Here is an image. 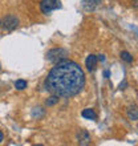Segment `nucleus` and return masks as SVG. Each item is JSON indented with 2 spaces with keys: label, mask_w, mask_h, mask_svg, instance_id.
<instances>
[{
  "label": "nucleus",
  "mask_w": 138,
  "mask_h": 146,
  "mask_svg": "<svg viewBox=\"0 0 138 146\" xmlns=\"http://www.w3.org/2000/svg\"><path fill=\"white\" fill-rule=\"evenodd\" d=\"M85 86L84 70L77 62L62 58L56 62L44 81V88L52 94L70 98L77 96Z\"/></svg>",
  "instance_id": "1"
},
{
  "label": "nucleus",
  "mask_w": 138,
  "mask_h": 146,
  "mask_svg": "<svg viewBox=\"0 0 138 146\" xmlns=\"http://www.w3.org/2000/svg\"><path fill=\"white\" fill-rule=\"evenodd\" d=\"M61 8V1L60 0H41L40 1V9L44 15H49L50 12L54 9H60Z\"/></svg>",
  "instance_id": "2"
},
{
  "label": "nucleus",
  "mask_w": 138,
  "mask_h": 146,
  "mask_svg": "<svg viewBox=\"0 0 138 146\" xmlns=\"http://www.w3.org/2000/svg\"><path fill=\"white\" fill-rule=\"evenodd\" d=\"M68 54V50L62 49V48H54V49H50L48 53H46V60L52 62H57L62 58H65V56Z\"/></svg>",
  "instance_id": "3"
},
{
  "label": "nucleus",
  "mask_w": 138,
  "mask_h": 146,
  "mask_svg": "<svg viewBox=\"0 0 138 146\" xmlns=\"http://www.w3.org/2000/svg\"><path fill=\"white\" fill-rule=\"evenodd\" d=\"M17 24H19V20H17L16 16L7 15L3 19V21H1V27H3V31L11 32V31H13V29L17 27Z\"/></svg>",
  "instance_id": "4"
},
{
  "label": "nucleus",
  "mask_w": 138,
  "mask_h": 146,
  "mask_svg": "<svg viewBox=\"0 0 138 146\" xmlns=\"http://www.w3.org/2000/svg\"><path fill=\"white\" fill-rule=\"evenodd\" d=\"M101 5V0H82V7L85 11H94Z\"/></svg>",
  "instance_id": "5"
},
{
  "label": "nucleus",
  "mask_w": 138,
  "mask_h": 146,
  "mask_svg": "<svg viewBox=\"0 0 138 146\" xmlns=\"http://www.w3.org/2000/svg\"><path fill=\"white\" fill-rule=\"evenodd\" d=\"M97 61H98L97 56H94V54H89L88 58H86V61H85L86 69H88L89 72H93V70L96 69V66H97Z\"/></svg>",
  "instance_id": "6"
},
{
  "label": "nucleus",
  "mask_w": 138,
  "mask_h": 146,
  "mask_svg": "<svg viewBox=\"0 0 138 146\" xmlns=\"http://www.w3.org/2000/svg\"><path fill=\"white\" fill-rule=\"evenodd\" d=\"M77 141L80 145H88L90 143V135L86 130H80V133L77 134Z\"/></svg>",
  "instance_id": "7"
},
{
  "label": "nucleus",
  "mask_w": 138,
  "mask_h": 146,
  "mask_svg": "<svg viewBox=\"0 0 138 146\" xmlns=\"http://www.w3.org/2000/svg\"><path fill=\"white\" fill-rule=\"evenodd\" d=\"M81 114H82V117L86 119H92V121H96L97 119V114L93 109H84Z\"/></svg>",
  "instance_id": "8"
},
{
  "label": "nucleus",
  "mask_w": 138,
  "mask_h": 146,
  "mask_svg": "<svg viewBox=\"0 0 138 146\" xmlns=\"http://www.w3.org/2000/svg\"><path fill=\"white\" fill-rule=\"evenodd\" d=\"M126 114H127V117H129V119H131V121L138 119V109H137V106H129L127 110H126Z\"/></svg>",
  "instance_id": "9"
},
{
  "label": "nucleus",
  "mask_w": 138,
  "mask_h": 146,
  "mask_svg": "<svg viewBox=\"0 0 138 146\" xmlns=\"http://www.w3.org/2000/svg\"><path fill=\"white\" fill-rule=\"evenodd\" d=\"M57 102H58V96L52 94V96H50L49 98L45 101V105H46V106H53V105H56Z\"/></svg>",
  "instance_id": "10"
},
{
  "label": "nucleus",
  "mask_w": 138,
  "mask_h": 146,
  "mask_svg": "<svg viewBox=\"0 0 138 146\" xmlns=\"http://www.w3.org/2000/svg\"><path fill=\"white\" fill-rule=\"evenodd\" d=\"M15 88L17 90H24L27 88V81L25 80H16L15 81Z\"/></svg>",
  "instance_id": "11"
},
{
  "label": "nucleus",
  "mask_w": 138,
  "mask_h": 146,
  "mask_svg": "<svg viewBox=\"0 0 138 146\" xmlns=\"http://www.w3.org/2000/svg\"><path fill=\"white\" fill-rule=\"evenodd\" d=\"M42 115H44V109L42 108H34L32 110V117H34V118H40Z\"/></svg>",
  "instance_id": "12"
},
{
  "label": "nucleus",
  "mask_w": 138,
  "mask_h": 146,
  "mask_svg": "<svg viewBox=\"0 0 138 146\" xmlns=\"http://www.w3.org/2000/svg\"><path fill=\"white\" fill-rule=\"evenodd\" d=\"M121 58H122V60H125L126 62H131V61H133V57H131L130 53H129V52H126V50L121 52Z\"/></svg>",
  "instance_id": "13"
},
{
  "label": "nucleus",
  "mask_w": 138,
  "mask_h": 146,
  "mask_svg": "<svg viewBox=\"0 0 138 146\" xmlns=\"http://www.w3.org/2000/svg\"><path fill=\"white\" fill-rule=\"evenodd\" d=\"M104 74H105V77H109V74H110V73H109V70H105V72H104Z\"/></svg>",
  "instance_id": "14"
},
{
  "label": "nucleus",
  "mask_w": 138,
  "mask_h": 146,
  "mask_svg": "<svg viewBox=\"0 0 138 146\" xmlns=\"http://www.w3.org/2000/svg\"><path fill=\"white\" fill-rule=\"evenodd\" d=\"M4 139V135H3V133H1V130H0V142Z\"/></svg>",
  "instance_id": "15"
},
{
  "label": "nucleus",
  "mask_w": 138,
  "mask_h": 146,
  "mask_svg": "<svg viewBox=\"0 0 138 146\" xmlns=\"http://www.w3.org/2000/svg\"><path fill=\"white\" fill-rule=\"evenodd\" d=\"M98 60H101V61H104V60H105V57H104V56H101V54H100V57H98Z\"/></svg>",
  "instance_id": "16"
},
{
  "label": "nucleus",
  "mask_w": 138,
  "mask_h": 146,
  "mask_svg": "<svg viewBox=\"0 0 138 146\" xmlns=\"http://www.w3.org/2000/svg\"><path fill=\"white\" fill-rule=\"evenodd\" d=\"M0 70H1V65H0Z\"/></svg>",
  "instance_id": "17"
},
{
  "label": "nucleus",
  "mask_w": 138,
  "mask_h": 146,
  "mask_svg": "<svg viewBox=\"0 0 138 146\" xmlns=\"http://www.w3.org/2000/svg\"><path fill=\"white\" fill-rule=\"evenodd\" d=\"M0 25H1V21H0Z\"/></svg>",
  "instance_id": "18"
}]
</instances>
